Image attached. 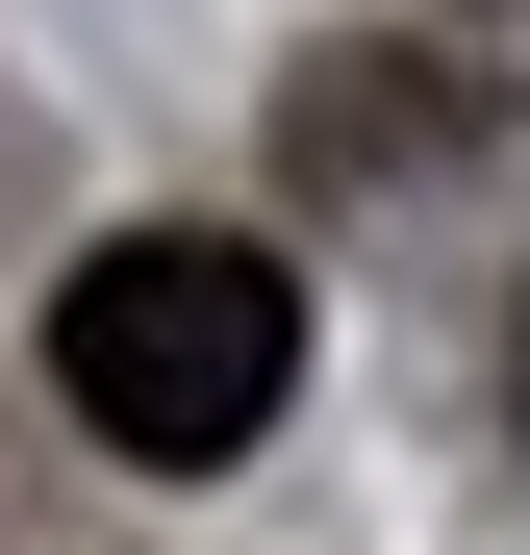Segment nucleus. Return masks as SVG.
<instances>
[{"mask_svg": "<svg viewBox=\"0 0 530 555\" xmlns=\"http://www.w3.org/2000/svg\"><path fill=\"white\" fill-rule=\"evenodd\" d=\"M51 404L102 429L127 480H228V454L303 404V278L253 228H102L51 278Z\"/></svg>", "mask_w": 530, "mask_h": 555, "instance_id": "1", "label": "nucleus"}, {"mask_svg": "<svg viewBox=\"0 0 530 555\" xmlns=\"http://www.w3.org/2000/svg\"><path fill=\"white\" fill-rule=\"evenodd\" d=\"M404 152H480V76H303V177H404Z\"/></svg>", "mask_w": 530, "mask_h": 555, "instance_id": "2", "label": "nucleus"}, {"mask_svg": "<svg viewBox=\"0 0 530 555\" xmlns=\"http://www.w3.org/2000/svg\"><path fill=\"white\" fill-rule=\"evenodd\" d=\"M480 26H530V0H480Z\"/></svg>", "mask_w": 530, "mask_h": 555, "instance_id": "3", "label": "nucleus"}]
</instances>
